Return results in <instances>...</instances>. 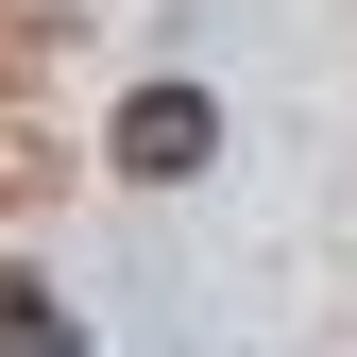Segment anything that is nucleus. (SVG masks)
Masks as SVG:
<instances>
[{"mask_svg":"<svg viewBox=\"0 0 357 357\" xmlns=\"http://www.w3.org/2000/svg\"><path fill=\"white\" fill-rule=\"evenodd\" d=\"M204 153H221V102H204V85H137V102L102 119V170H119V188H188Z\"/></svg>","mask_w":357,"mask_h":357,"instance_id":"obj_1","label":"nucleus"},{"mask_svg":"<svg viewBox=\"0 0 357 357\" xmlns=\"http://www.w3.org/2000/svg\"><path fill=\"white\" fill-rule=\"evenodd\" d=\"M0 357H85V324H68L34 273H0Z\"/></svg>","mask_w":357,"mask_h":357,"instance_id":"obj_2","label":"nucleus"}]
</instances>
